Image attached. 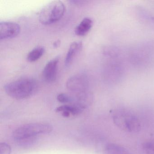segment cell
<instances>
[{
    "label": "cell",
    "mask_w": 154,
    "mask_h": 154,
    "mask_svg": "<svg viewBox=\"0 0 154 154\" xmlns=\"http://www.w3.org/2000/svg\"><path fill=\"white\" fill-rule=\"evenodd\" d=\"M59 61L58 57H55L49 61L44 67L42 75L44 80L47 82H53L56 79Z\"/></svg>",
    "instance_id": "obj_7"
},
{
    "label": "cell",
    "mask_w": 154,
    "mask_h": 154,
    "mask_svg": "<svg viewBox=\"0 0 154 154\" xmlns=\"http://www.w3.org/2000/svg\"><path fill=\"white\" fill-rule=\"evenodd\" d=\"M65 9V6L62 1L52 2L41 10L38 15L39 21L45 25L54 24L63 17Z\"/></svg>",
    "instance_id": "obj_4"
},
{
    "label": "cell",
    "mask_w": 154,
    "mask_h": 154,
    "mask_svg": "<svg viewBox=\"0 0 154 154\" xmlns=\"http://www.w3.org/2000/svg\"><path fill=\"white\" fill-rule=\"evenodd\" d=\"M142 148L146 154H154V141H147L142 145Z\"/></svg>",
    "instance_id": "obj_14"
},
{
    "label": "cell",
    "mask_w": 154,
    "mask_h": 154,
    "mask_svg": "<svg viewBox=\"0 0 154 154\" xmlns=\"http://www.w3.org/2000/svg\"><path fill=\"white\" fill-rule=\"evenodd\" d=\"M84 110L75 105L72 104H64L57 108L56 111L57 112H61L64 117L67 118L70 115H79L82 113Z\"/></svg>",
    "instance_id": "obj_8"
},
{
    "label": "cell",
    "mask_w": 154,
    "mask_h": 154,
    "mask_svg": "<svg viewBox=\"0 0 154 154\" xmlns=\"http://www.w3.org/2000/svg\"><path fill=\"white\" fill-rule=\"evenodd\" d=\"M93 23L92 20L91 18H85L75 28V35L80 36L85 35L91 29Z\"/></svg>",
    "instance_id": "obj_10"
},
{
    "label": "cell",
    "mask_w": 154,
    "mask_h": 154,
    "mask_svg": "<svg viewBox=\"0 0 154 154\" xmlns=\"http://www.w3.org/2000/svg\"><path fill=\"white\" fill-rule=\"evenodd\" d=\"M58 43H58V41H57V42H56L55 43H54V46L56 47H57V46H58Z\"/></svg>",
    "instance_id": "obj_16"
},
{
    "label": "cell",
    "mask_w": 154,
    "mask_h": 154,
    "mask_svg": "<svg viewBox=\"0 0 154 154\" xmlns=\"http://www.w3.org/2000/svg\"><path fill=\"white\" fill-rule=\"evenodd\" d=\"M113 123L124 132L136 133L141 128V123L137 116L132 112L125 109H118L112 113Z\"/></svg>",
    "instance_id": "obj_2"
},
{
    "label": "cell",
    "mask_w": 154,
    "mask_h": 154,
    "mask_svg": "<svg viewBox=\"0 0 154 154\" xmlns=\"http://www.w3.org/2000/svg\"><path fill=\"white\" fill-rule=\"evenodd\" d=\"M11 147L6 142H2L0 144V154H11Z\"/></svg>",
    "instance_id": "obj_15"
},
{
    "label": "cell",
    "mask_w": 154,
    "mask_h": 154,
    "mask_svg": "<svg viewBox=\"0 0 154 154\" xmlns=\"http://www.w3.org/2000/svg\"><path fill=\"white\" fill-rule=\"evenodd\" d=\"M20 27L17 23L3 21L0 23V39H9L17 36L20 33Z\"/></svg>",
    "instance_id": "obj_6"
},
{
    "label": "cell",
    "mask_w": 154,
    "mask_h": 154,
    "mask_svg": "<svg viewBox=\"0 0 154 154\" xmlns=\"http://www.w3.org/2000/svg\"><path fill=\"white\" fill-rule=\"evenodd\" d=\"M38 88L35 79L25 78L6 84L4 86L6 93L11 98L17 100H24L33 96Z\"/></svg>",
    "instance_id": "obj_1"
},
{
    "label": "cell",
    "mask_w": 154,
    "mask_h": 154,
    "mask_svg": "<svg viewBox=\"0 0 154 154\" xmlns=\"http://www.w3.org/2000/svg\"><path fill=\"white\" fill-rule=\"evenodd\" d=\"M53 128L51 124L43 122L28 123L20 126L12 133L15 141L26 138L37 137L40 135L51 133Z\"/></svg>",
    "instance_id": "obj_3"
},
{
    "label": "cell",
    "mask_w": 154,
    "mask_h": 154,
    "mask_svg": "<svg viewBox=\"0 0 154 154\" xmlns=\"http://www.w3.org/2000/svg\"><path fill=\"white\" fill-rule=\"evenodd\" d=\"M82 47V43L81 42H75L71 44L65 59L66 66H68L71 64L76 54L81 50Z\"/></svg>",
    "instance_id": "obj_11"
},
{
    "label": "cell",
    "mask_w": 154,
    "mask_h": 154,
    "mask_svg": "<svg viewBox=\"0 0 154 154\" xmlns=\"http://www.w3.org/2000/svg\"><path fill=\"white\" fill-rule=\"evenodd\" d=\"M88 86V79L84 75H73L66 82L67 89L75 95L89 92Z\"/></svg>",
    "instance_id": "obj_5"
},
{
    "label": "cell",
    "mask_w": 154,
    "mask_h": 154,
    "mask_svg": "<svg viewBox=\"0 0 154 154\" xmlns=\"http://www.w3.org/2000/svg\"><path fill=\"white\" fill-rule=\"evenodd\" d=\"M104 154H131V153L122 145L114 143L106 144L103 149Z\"/></svg>",
    "instance_id": "obj_9"
},
{
    "label": "cell",
    "mask_w": 154,
    "mask_h": 154,
    "mask_svg": "<svg viewBox=\"0 0 154 154\" xmlns=\"http://www.w3.org/2000/svg\"><path fill=\"white\" fill-rule=\"evenodd\" d=\"M57 100L61 103L66 104H72L74 102V97L72 94L61 93L57 95Z\"/></svg>",
    "instance_id": "obj_13"
},
{
    "label": "cell",
    "mask_w": 154,
    "mask_h": 154,
    "mask_svg": "<svg viewBox=\"0 0 154 154\" xmlns=\"http://www.w3.org/2000/svg\"><path fill=\"white\" fill-rule=\"evenodd\" d=\"M45 48L42 46L37 47L28 54L27 59L30 62H35L43 55Z\"/></svg>",
    "instance_id": "obj_12"
}]
</instances>
